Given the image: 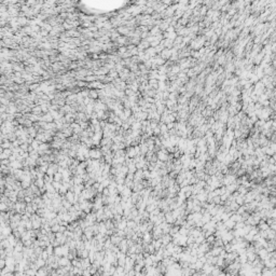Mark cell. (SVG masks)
<instances>
[{"label":"cell","instance_id":"cell-1","mask_svg":"<svg viewBox=\"0 0 276 276\" xmlns=\"http://www.w3.org/2000/svg\"><path fill=\"white\" fill-rule=\"evenodd\" d=\"M58 263H59V266H67V265L71 264V260L68 257L63 256L58 259Z\"/></svg>","mask_w":276,"mask_h":276},{"label":"cell","instance_id":"cell-2","mask_svg":"<svg viewBox=\"0 0 276 276\" xmlns=\"http://www.w3.org/2000/svg\"><path fill=\"white\" fill-rule=\"evenodd\" d=\"M257 227H258V229H259L260 231H265V230H269V229H270V224L267 223L264 219H261L260 222L258 223Z\"/></svg>","mask_w":276,"mask_h":276},{"label":"cell","instance_id":"cell-3","mask_svg":"<svg viewBox=\"0 0 276 276\" xmlns=\"http://www.w3.org/2000/svg\"><path fill=\"white\" fill-rule=\"evenodd\" d=\"M235 223H236V222L233 221L231 218H229L227 221H224V224H226V227H227L228 230H233V229H234V227H235Z\"/></svg>","mask_w":276,"mask_h":276},{"label":"cell","instance_id":"cell-4","mask_svg":"<svg viewBox=\"0 0 276 276\" xmlns=\"http://www.w3.org/2000/svg\"><path fill=\"white\" fill-rule=\"evenodd\" d=\"M235 202L238 204L240 206L245 205V195H243V194L240 193V195H237V196L235 197Z\"/></svg>","mask_w":276,"mask_h":276},{"label":"cell","instance_id":"cell-5","mask_svg":"<svg viewBox=\"0 0 276 276\" xmlns=\"http://www.w3.org/2000/svg\"><path fill=\"white\" fill-rule=\"evenodd\" d=\"M54 254H56L57 257H63L64 256V250H63V246H57V247H54Z\"/></svg>","mask_w":276,"mask_h":276},{"label":"cell","instance_id":"cell-6","mask_svg":"<svg viewBox=\"0 0 276 276\" xmlns=\"http://www.w3.org/2000/svg\"><path fill=\"white\" fill-rule=\"evenodd\" d=\"M215 241H216V236H215V234H210L209 236L206 237V242H207V243H209L210 245H214Z\"/></svg>","mask_w":276,"mask_h":276},{"label":"cell","instance_id":"cell-7","mask_svg":"<svg viewBox=\"0 0 276 276\" xmlns=\"http://www.w3.org/2000/svg\"><path fill=\"white\" fill-rule=\"evenodd\" d=\"M1 147L3 148V149H9V148H13V145H12V142L11 141H9V140H7V141H5V142H2L1 143Z\"/></svg>","mask_w":276,"mask_h":276},{"label":"cell","instance_id":"cell-8","mask_svg":"<svg viewBox=\"0 0 276 276\" xmlns=\"http://www.w3.org/2000/svg\"><path fill=\"white\" fill-rule=\"evenodd\" d=\"M54 180L55 181H63V174L62 173H59V172H57V173H55L54 174Z\"/></svg>","mask_w":276,"mask_h":276},{"label":"cell","instance_id":"cell-9","mask_svg":"<svg viewBox=\"0 0 276 276\" xmlns=\"http://www.w3.org/2000/svg\"><path fill=\"white\" fill-rule=\"evenodd\" d=\"M45 250L49 252L50 256H52V254H54V246H53L52 244H50V245L48 246V247L45 248Z\"/></svg>","mask_w":276,"mask_h":276},{"label":"cell","instance_id":"cell-10","mask_svg":"<svg viewBox=\"0 0 276 276\" xmlns=\"http://www.w3.org/2000/svg\"><path fill=\"white\" fill-rule=\"evenodd\" d=\"M0 209H1V211H9L10 210L9 206H8L6 203H3V202H1V204H0Z\"/></svg>","mask_w":276,"mask_h":276},{"label":"cell","instance_id":"cell-11","mask_svg":"<svg viewBox=\"0 0 276 276\" xmlns=\"http://www.w3.org/2000/svg\"><path fill=\"white\" fill-rule=\"evenodd\" d=\"M59 229H61V224L57 223V224H54V226L51 227V231L56 233V232H59Z\"/></svg>","mask_w":276,"mask_h":276},{"label":"cell","instance_id":"cell-12","mask_svg":"<svg viewBox=\"0 0 276 276\" xmlns=\"http://www.w3.org/2000/svg\"><path fill=\"white\" fill-rule=\"evenodd\" d=\"M52 185H53V187H54V189L56 190V191H58L59 188L62 187V182H61V181H55V180H54V181L52 182Z\"/></svg>","mask_w":276,"mask_h":276},{"label":"cell","instance_id":"cell-13","mask_svg":"<svg viewBox=\"0 0 276 276\" xmlns=\"http://www.w3.org/2000/svg\"><path fill=\"white\" fill-rule=\"evenodd\" d=\"M58 192H59V193H61L62 195H65V194H66V193L68 192V189H67V188H66V187H65V186H64L63 183H62V187H61V188H59V190H58Z\"/></svg>","mask_w":276,"mask_h":276},{"label":"cell","instance_id":"cell-14","mask_svg":"<svg viewBox=\"0 0 276 276\" xmlns=\"http://www.w3.org/2000/svg\"><path fill=\"white\" fill-rule=\"evenodd\" d=\"M40 257H41V258H43L44 260H48L49 257H50V254H49V252H48V251H46V250L44 249L43 251H42V253H41V256H40Z\"/></svg>","mask_w":276,"mask_h":276},{"label":"cell","instance_id":"cell-15","mask_svg":"<svg viewBox=\"0 0 276 276\" xmlns=\"http://www.w3.org/2000/svg\"><path fill=\"white\" fill-rule=\"evenodd\" d=\"M21 147V149H22L23 151H28V148H29V145L27 142H24V143H22V145L20 146Z\"/></svg>","mask_w":276,"mask_h":276},{"label":"cell","instance_id":"cell-16","mask_svg":"<svg viewBox=\"0 0 276 276\" xmlns=\"http://www.w3.org/2000/svg\"><path fill=\"white\" fill-rule=\"evenodd\" d=\"M7 265V262H6V259H0V269H5Z\"/></svg>","mask_w":276,"mask_h":276},{"label":"cell","instance_id":"cell-17","mask_svg":"<svg viewBox=\"0 0 276 276\" xmlns=\"http://www.w3.org/2000/svg\"><path fill=\"white\" fill-rule=\"evenodd\" d=\"M10 164H11V161L9 159L1 160V165H7V166H10Z\"/></svg>","mask_w":276,"mask_h":276},{"label":"cell","instance_id":"cell-18","mask_svg":"<svg viewBox=\"0 0 276 276\" xmlns=\"http://www.w3.org/2000/svg\"><path fill=\"white\" fill-rule=\"evenodd\" d=\"M103 195H106V196H109V195H110V191H109V188H108V187H106V188L104 189V191H103Z\"/></svg>","mask_w":276,"mask_h":276},{"label":"cell","instance_id":"cell-19","mask_svg":"<svg viewBox=\"0 0 276 276\" xmlns=\"http://www.w3.org/2000/svg\"><path fill=\"white\" fill-rule=\"evenodd\" d=\"M0 159L1 160H5V159H9V156H8L7 154H5L3 152H1V154H0Z\"/></svg>","mask_w":276,"mask_h":276},{"label":"cell","instance_id":"cell-20","mask_svg":"<svg viewBox=\"0 0 276 276\" xmlns=\"http://www.w3.org/2000/svg\"><path fill=\"white\" fill-rule=\"evenodd\" d=\"M173 126H174V124H173V123H169V124L167 125V128H168V130H171Z\"/></svg>","mask_w":276,"mask_h":276},{"label":"cell","instance_id":"cell-21","mask_svg":"<svg viewBox=\"0 0 276 276\" xmlns=\"http://www.w3.org/2000/svg\"><path fill=\"white\" fill-rule=\"evenodd\" d=\"M86 126H87L86 123H81V127H82V128H84V127H86Z\"/></svg>","mask_w":276,"mask_h":276},{"label":"cell","instance_id":"cell-22","mask_svg":"<svg viewBox=\"0 0 276 276\" xmlns=\"http://www.w3.org/2000/svg\"><path fill=\"white\" fill-rule=\"evenodd\" d=\"M273 245H274V247H275V250H276V240H273Z\"/></svg>","mask_w":276,"mask_h":276},{"label":"cell","instance_id":"cell-23","mask_svg":"<svg viewBox=\"0 0 276 276\" xmlns=\"http://www.w3.org/2000/svg\"><path fill=\"white\" fill-rule=\"evenodd\" d=\"M274 211H275V213H276V207H274Z\"/></svg>","mask_w":276,"mask_h":276}]
</instances>
